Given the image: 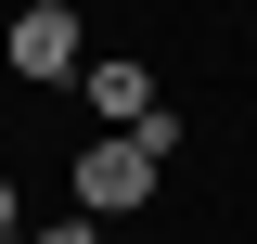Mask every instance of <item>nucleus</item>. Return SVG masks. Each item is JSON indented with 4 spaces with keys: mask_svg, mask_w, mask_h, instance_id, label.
<instances>
[{
    "mask_svg": "<svg viewBox=\"0 0 257 244\" xmlns=\"http://www.w3.org/2000/svg\"><path fill=\"white\" fill-rule=\"evenodd\" d=\"M155 180H167V167H155L142 142H116V129H90V142L64 154V193H77V218H103V231L155 206Z\"/></svg>",
    "mask_w": 257,
    "mask_h": 244,
    "instance_id": "nucleus-1",
    "label": "nucleus"
},
{
    "mask_svg": "<svg viewBox=\"0 0 257 244\" xmlns=\"http://www.w3.org/2000/svg\"><path fill=\"white\" fill-rule=\"evenodd\" d=\"M0 52H13V77H26V90H52V77H90V26H77L64 0H26Z\"/></svg>",
    "mask_w": 257,
    "mask_h": 244,
    "instance_id": "nucleus-2",
    "label": "nucleus"
},
{
    "mask_svg": "<svg viewBox=\"0 0 257 244\" xmlns=\"http://www.w3.org/2000/svg\"><path fill=\"white\" fill-rule=\"evenodd\" d=\"M77 90H90V116L116 129V142L167 116V103H155V64H142V52H90V77H77Z\"/></svg>",
    "mask_w": 257,
    "mask_h": 244,
    "instance_id": "nucleus-3",
    "label": "nucleus"
},
{
    "mask_svg": "<svg viewBox=\"0 0 257 244\" xmlns=\"http://www.w3.org/2000/svg\"><path fill=\"white\" fill-rule=\"evenodd\" d=\"M39 244H103V218H77V206H64V218H52Z\"/></svg>",
    "mask_w": 257,
    "mask_h": 244,
    "instance_id": "nucleus-4",
    "label": "nucleus"
},
{
    "mask_svg": "<svg viewBox=\"0 0 257 244\" xmlns=\"http://www.w3.org/2000/svg\"><path fill=\"white\" fill-rule=\"evenodd\" d=\"M13 218H26V193H13V180H0V244H13Z\"/></svg>",
    "mask_w": 257,
    "mask_h": 244,
    "instance_id": "nucleus-5",
    "label": "nucleus"
},
{
    "mask_svg": "<svg viewBox=\"0 0 257 244\" xmlns=\"http://www.w3.org/2000/svg\"><path fill=\"white\" fill-rule=\"evenodd\" d=\"M13 244H26V231H13Z\"/></svg>",
    "mask_w": 257,
    "mask_h": 244,
    "instance_id": "nucleus-6",
    "label": "nucleus"
}]
</instances>
